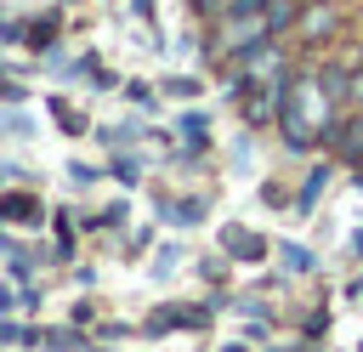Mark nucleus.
I'll list each match as a JSON object with an SVG mask.
<instances>
[{
	"label": "nucleus",
	"instance_id": "4",
	"mask_svg": "<svg viewBox=\"0 0 363 352\" xmlns=\"http://www.w3.org/2000/svg\"><path fill=\"white\" fill-rule=\"evenodd\" d=\"M221 244H233V255H238V261H255V255H261V238H250V233H238V227H233Z\"/></svg>",
	"mask_w": 363,
	"mask_h": 352
},
{
	"label": "nucleus",
	"instance_id": "3",
	"mask_svg": "<svg viewBox=\"0 0 363 352\" xmlns=\"http://www.w3.org/2000/svg\"><path fill=\"white\" fill-rule=\"evenodd\" d=\"M335 148H340L346 159H357V153H363V114H357V119H346V125H335Z\"/></svg>",
	"mask_w": 363,
	"mask_h": 352
},
{
	"label": "nucleus",
	"instance_id": "9",
	"mask_svg": "<svg viewBox=\"0 0 363 352\" xmlns=\"http://www.w3.org/2000/svg\"><path fill=\"white\" fill-rule=\"evenodd\" d=\"M255 6H272V0H255Z\"/></svg>",
	"mask_w": 363,
	"mask_h": 352
},
{
	"label": "nucleus",
	"instance_id": "8",
	"mask_svg": "<svg viewBox=\"0 0 363 352\" xmlns=\"http://www.w3.org/2000/svg\"><path fill=\"white\" fill-rule=\"evenodd\" d=\"M357 250H363V233H357Z\"/></svg>",
	"mask_w": 363,
	"mask_h": 352
},
{
	"label": "nucleus",
	"instance_id": "7",
	"mask_svg": "<svg viewBox=\"0 0 363 352\" xmlns=\"http://www.w3.org/2000/svg\"><path fill=\"white\" fill-rule=\"evenodd\" d=\"M329 23H335V17H329L323 6H318V11H306V34H329Z\"/></svg>",
	"mask_w": 363,
	"mask_h": 352
},
{
	"label": "nucleus",
	"instance_id": "6",
	"mask_svg": "<svg viewBox=\"0 0 363 352\" xmlns=\"http://www.w3.org/2000/svg\"><path fill=\"white\" fill-rule=\"evenodd\" d=\"M6 216H11V221H28V216H34V204H28L23 193H11V199H6Z\"/></svg>",
	"mask_w": 363,
	"mask_h": 352
},
{
	"label": "nucleus",
	"instance_id": "1",
	"mask_svg": "<svg viewBox=\"0 0 363 352\" xmlns=\"http://www.w3.org/2000/svg\"><path fill=\"white\" fill-rule=\"evenodd\" d=\"M335 91L323 85V79H289L284 85V114H278V125H284V136L295 142V148H312L318 136H335Z\"/></svg>",
	"mask_w": 363,
	"mask_h": 352
},
{
	"label": "nucleus",
	"instance_id": "2",
	"mask_svg": "<svg viewBox=\"0 0 363 352\" xmlns=\"http://www.w3.org/2000/svg\"><path fill=\"white\" fill-rule=\"evenodd\" d=\"M272 28H267V11L261 6H238V11H227L221 17V45L227 51H250V45H261Z\"/></svg>",
	"mask_w": 363,
	"mask_h": 352
},
{
	"label": "nucleus",
	"instance_id": "5",
	"mask_svg": "<svg viewBox=\"0 0 363 352\" xmlns=\"http://www.w3.org/2000/svg\"><path fill=\"white\" fill-rule=\"evenodd\" d=\"M261 11H267V28H272V34L295 23V6H289V0H272V6H261Z\"/></svg>",
	"mask_w": 363,
	"mask_h": 352
}]
</instances>
